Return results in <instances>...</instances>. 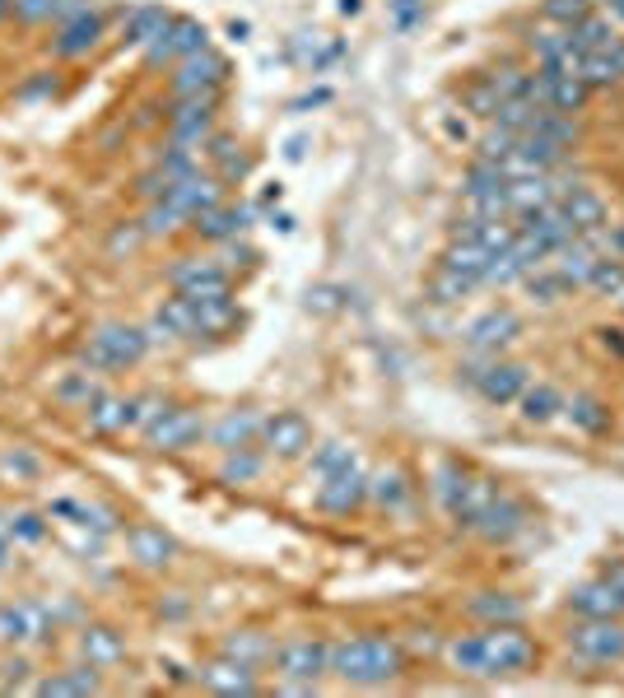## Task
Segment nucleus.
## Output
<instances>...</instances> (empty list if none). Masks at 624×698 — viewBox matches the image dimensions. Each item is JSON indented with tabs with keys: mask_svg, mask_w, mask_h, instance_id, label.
Returning a JSON list of instances; mask_svg holds the SVG:
<instances>
[{
	"mask_svg": "<svg viewBox=\"0 0 624 698\" xmlns=\"http://www.w3.org/2000/svg\"><path fill=\"white\" fill-rule=\"evenodd\" d=\"M448 661L461 675H476V680H495V675H518L537 661V643H531L518 624H489L485 634H461L443 643Z\"/></svg>",
	"mask_w": 624,
	"mask_h": 698,
	"instance_id": "f257e3e1",
	"label": "nucleus"
},
{
	"mask_svg": "<svg viewBox=\"0 0 624 698\" xmlns=\"http://www.w3.org/2000/svg\"><path fill=\"white\" fill-rule=\"evenodd\" d=\"M406 670V647L387 634H360V638H341L331 643V675L345 685H392Z\"/></svg>",
	"mask_w": 624,
	"mask_h": 698,
	"instance_id": "f03ea898",
	"label": "nucleus"
},
{
	"mask_svg": "<svg viewBox=\"0 0 624 698\" xmlns=\"http://www.w3.org/2000/svg\"><path fill=\"white\" fill-rule=\"evenodd\" d=\"M495 493H499V485L489 476H476L471 466H461V461H438L434 466V499L461 531H471V522L485 512V503L495 499Z\"/></svg>",
	"mask_w": 624,
	"mask_h": 698,
	"instance_id": "7ed1b4c3",
	"label": "nucleus"
},
{
	"mask_svg": "<svg viewBox=\"0 0 624 698\" xmlns=\"http://www.w3.org/2000/svg\"><path fill=\"white\" fill-rule=\"evenodd\" d=\"M149 331L145 326H126V322H107L98 331H89V341L80 345V368L89 373H122V368H136L141 358L149 354Z\"/></svg>",
	"mask_w": 624,
	"mask_h": 698,
	"instance_id": "20e7f679",
	"label": "nucleus"
},
{
	"mask_svg": "<svg viewBox=\"0 0 624 698\" xmlns=\"http://www.w3.org/2000/svg\"><path fill=\"white\" fill-rule=\"evenodd\" d=\"M206 429H210V424H206L200 410L168 400L164 410L141 429V438H145V447H154V452H191V447L206 438Z\"/></svg>",
	"mask_w": 624,
	"mask_h": 698,
	"instance_id": "39448f33",
	"label": "nucleus"
},
{
	"mask_svg": "<svg viewBox=\"0 0 624 698\" xmlns=\"http://www.w3.org/2000/svg\"><path fill=\"white\" fill-rule=\"evenodd\" d=\"M275 670H280L284 685H312L318 689L322 675H331V643H322V638L275 643Z\"/></svg>",
	"mask_w": 624,
	"mask_h": 698,
	"instance_id": "423d86ee",
	"label": "nucleus"
},
{
	"mask_svg": "<svg viewBox=\"0 0 624 698\" xmlns=\"http://www.w3.org/2000/svg\"><path fill=\"white\" fill-rule=\"evenodd\" d=\"M569 652L592 666H620L624 661V624L620 619H578L569 634Z\"/></svg>",
	"mask_w": 624,
	"mask_h": 698,
	"instance_id": "0eeeda50",
	"label": "nucleus"
},
{
	"mask_svg": "<svg viewBox=\"0 0 624 698\" xmlns=\"http://www.w3.org/2000/svg\"><path fill=\"white\" fill-rule=\"evenodd\" d=\"M569 605L578 619H620L624 615V564H611L601 577L573 587Z\"/></svg>",
	"mask_w": 624,
	"mask_h": 698,
	"instance_id": "6e6552de",
	"label": "nucleus"
},
{
	"mask_svg": "<svg viewBox=\"0 0 624 698\" xmlns=\"http://www.w3.org/2000/svg\"><path fill=\"white\" fill-rule=\"evenodd\" d=\"M126 554H131V564L145 569V573H168L177 564V554H183V545H177V535L164 531L159 522H131L126 527Z\"/></svg>",
	"mask_w": 624,
	"mask_h": 698,
	"instance_id": "1a4fd4ad",
	"label": "nucleus"
},
{
	"mask_svg": "<svg viewBox=\"0 0 624 698\" xmlns=\"http://www.w3.org/2000/svg\"><path fill=\"white\" fill-rule=\"evenodd\" d=\"M312 503H318L322 512H331V517H350L354 508H364L368 503V476H364L360 457H354L350 466H341V470H331V476H322Z\"/></svg>",
	"mask_w": 624,
	"mask_h": 698,
	"instance_id": "9d476101",
	"label": "nucleus"
},
{
	"mask_svg": "<svg viewBox=\"0 0 624 698\" xmlns=\"http://www.w3.org/2000/svg\"><path fill=\"white\" fill-rule=\"evenodd\" d=\"M210 48V33H206V24L200 19H183V14H173V24L159 33L145 48V65H177L183 56H191V52H206Z\"/></svg>",
	"mask_w": 624,
	"mask_h": 698,
	"instance_id": "9b49d317",
	"label": "nucleus"
},
{
	"mask_svg": "<svg viewBox=\"0 0 624 698\" xmlns=\"http://www.w3.org/2000/svg\"><path fill=\"white\" fill-rule=\"evenodd\" d=\"M229 80V61L219 52H191L173 65V98H187V94H219V84Z\"/></svg>",
	"mask_w": 624,
	"mask_h": 698,
	"instance_id": "f8f14e48",
	"label": "nucleus"
},
{
	"mask_svg": "<svg viewBox=\"0 0 624 698\" xmlns=\"http://www.w3.org/2000/svg\"><path fill=\"white\" fill-rule=\"evenodd\" d=\"M168 284L173 294H187V299H210V294H229V265L225 261H210V257H187L168 270Z\"/></svg>",
	"mask_w": 624,
	"mask_h": 698,
	"instance_id": "ddd939ff",
	"label": "nucleus"
},
{
	"mask_svg": "<svg viewBox=\"0 0 624 698\" xmlns=\"http://www.w3.org/2000/svg\"><path fill=\"white\" fill-rule=\"evenodd\" d=\"M48 517L52 522H65L71 531H89V535H117L122 531V517L107 508V503H89V499H71V493H61V499L48 503Z\"/></svg>",
	"mask_w": 624,
	"mask_h": 698,
	"instance_id": "4468645a",
	"label": "nucleus"
},
{
	"mask_svg": "<svg viewBox=\"0 0 624 698\" xmlns=\"http://www.w3.org/2000/svg\"><path fill=\"white\" fill-rule=\"evenodd\" d=\"M261 442L271 457H284L294 461L312 447V424L299 415V410H275L271 419H261Z\"/></svg>",
	"mask_w": 624,
	"mask_h": 698,
	"instance_id": "2eb2a0df",
	"label": "nucleus"
},
{
	"mask_svg": "<svg viewBox=\"0 0 624 698\" xmlns=\"http://www.w3.org/2000/svg\"><path fill=\"white\" fill-rule=\"evenodd\" d=\"M84 429L94 438H122L131 429H141V410H136V396H98L94 405L84 410Z\"/></svg>",
	"mask_w": 624,
	"mask_h": 698,
	"instance_id": "dca6fc26",
	"label": "nucleus"
},
{
	"mask_svg": "<svg viewBox=\"0 0 624 698\" xmlns=\"http://www.w3.org/2000/svg\"><path fill=\"white\" fill-rule=\"evenodd\" d=\"M75 647H80V657H84V666H94V670H113V666H122L126 661V634L122 628H113V624H80V634H75Z\"/></svg>",
	"mask_w": 624,
	"mask_h": 698,
	"instance_id": "f3484780",
	"label": "nucleus"
},
{
	"mask_svg": "<svg viewBox=\"0 0 624 698\" xmlns=\"http://www.w3.org/2000/svg\"><path fill=\"white\" fill-rule=\"evenodd\" d=\"M527 522H531L527 508H522L518 499H512V493H503V489H499L495 499L485 503V512L471 522V531H476L480 540H499V545H503V540L522 535V531H527Z\"/></svg>",
	"mask_w": 624,
	"mask_h": 698,
	"instance_id": "a211bd4d",
	"label": "nucleus"
},
{
	"mask_svg": "<svg viewBox=\"0 0 624 698\" xmlns=\"http://www.w3.org/2000/svg\"><path fill=\"white\" fill-rule=\"evenodd\" d=\"M10 611H14V647H42V643L56 638L61 619H56V611H52V601L24 596V601H14Z\"/></svg>",
	"mask_w": 624,
	"mask_h": 698,
	"instance_id": "6ab92c4d",
	"label": "nucleus"
},
{
	"mask_svg": "<svg viewBox=\"0 0 624 698\" xmlns=\"http://www.w3.org/2000/svg\"><path fill=\"white\" fill-rule=\"evenodd\" d=\"M225 191H229V183L219 173H191L187 183H177L164 200H173L177 210H183L187 219H196V215H206V210H215V206H225Z\"/></svg>",
	"mask_w": 624,
	"mask_h": 698,
	"instance_id": "aec40b11",
	"label": "nucleus"
},
{
	"mask_svg": "<svg viewBox=\"0 0 624 698\" xmlns=\"http://www.w3.org/2000/svg\"><path fill=\"white\" fill-rule=\"evenodd\" d=\"M522 335V317L512 308H489L485 317H476L471 326H466V345H471L476 354H495L503 345H512Z\"/></svg>",
	"mask_w": 624,
	"mask_h": 698,
	"instance_id": "412c9836",
	"label": "nucleus"
},
{
	"mask_svg": "<svg viewBox=\"0 0 624 698\" xmlns=\"http://www.w3.org/2000/svg\"><path fill=\"white\" fill-rule=\"evenodd\" d=\"M103 38V14L98 10H84L75 19H65V24H56V38H52V56L56 61H80L98 48Z\"/></svg>",
	"mask_w": 624,
	"mask_h": 698,
	"instance_id": "4be33fe9",
	"label": "nucleus"
},
{
	"mask_svg": "<svg viewBox=\"0 0 624 698\" xmlns=\"http://www.w3.org/2000/svg\"><path fill=\"white\" fill-rule=\"evenodd\" d=\"M196 680L206 685L210 694H225V698H252V694H261L257 670H252V666H242V661H233V657H215V661H206V666L196 670Z\"/></svg>",
	"mask_w": 624,
	"mask_h": 698,
	"instance_id": "5701e85b",
	"label": "nucleus"
},
{
	"mask_svg": "<svg viewBox=\"0 0 624 698\" xmlns=\"http://www.w3.org/2000/svg\"><path fill=\"white\" fill-rule=\"evenodd\" d=\"M466 382H476V392L489 400V405H508L527 392V368L522 364H485V368H471Z\"/></svg>",
	"mask_w": 624,
	"mask_h": 698,
	"instance_id": "b1692460",
	"label": "nucleus"
},
{
	"mask_svg": "<svg viewBox=\"0 0 624 698\" xmlns=\"http://www.w3.org/2000/svg\"><path fill=\"white\" fill-rule=\"evenodd\" d=\"M252 219H257L252 206H215V210H206V215H196L187 229L200 233L206 242H233V238H242V233L252 229Z\"/></svg>",
	"mask_w": 624,
	"mask_h": 698,
	"instance_id": "393cba45",
	"label": "nucleus"
},
{
	"mask_svg": "<svg viewBox=\"0 0 624 698\" xmlns=\"http://www.w3.org/2000/svg\"><path fill=\"white\" fill-rule=\"evenodd\" d=\"M554 210L564 215V223L569 229L583 238V233H596V229H606V200H601L596 191H587V187H573V191H564L560 200H554Z\"/></svg>",
	"mask_w": 624,
	"mask_h": 698,
	"instance_id": "a878e982",
	"label": "nucleus"
},
{
	"mask_svg": "<svg viewBox=\"0 0 624 698\" xmlns=\"http://www.w3.org/2000/svg\"><path fill=\"white\" fill-rule=\"evenodd\" d=\"M29 694H56V698H89L103 694V675L94 666H71V670H52L29 680Z\"/></svg>",
	"mask_w": 624,
	"mask_h": 698,
	"instance_id": "bb28decb",
	"label": "nucleus"
},
{
	"mask_svg": "<svg viewBox=\"0 0 624 698\" xmlns=\"http://www.w3.org/2000/svg\"><path fill=\"white\" fill-rule=\"evenodd\" d=\"M219 657H233V661L257 670L266 661H275V638L261 634V628H229L225 643H219Z\"/></svg>",
	"mask_w": 624,
	"mask_h": 698,
	"instance_id": "cd10ccee",
	"label": "nucleus"
},
{
	"mask_svg": "<svg viewBox=\"0 0 624 698\" xmlns=\"http://www.w3.org/2000/svg\"><path fill=\"white\" fill-rule=\"evenodd\" d=\"M537 94H541V107H554V112H583L592 88L573 75H560V71H537Z\"/></svg>",
	"mask_w": 624,
	"mask_h": 698,
	"instance_id": "c85d7f7f",
	"label": "nucleus"
},
{
	"mask_svg": "<svg viewBox=\"0 0 624 698\" xmlns=\"http://www.w3.org/2000/svg\"><path fill=\"white\" fill-rule=\"evenodd\" d=\"M173 24V14L164 6H154V0H141V6H131L126 19H122V42L126 48H149L154 38Z\"/></svg>",
	"mask_w": 624,
	"mask_h": 698,
	"instance_id": "c756f323",
	"label": "nucleus"
},
{
	"mask_svg": "<svg viewBox=\"0 0 624 698\" xmlns=\"http://www.w3.org/2000/svg\"><path fill=\"white\" fill-rule=\"evenodd\" d=\"M206 438L219 447V452H233V447H252V438H261V415L252 410H229V415H219Z\"/></svg>",
	"mask_w": 624,
	"mask_h": 698,
	"instance_id": "7c9ffc66",
	"label": "nucleus"
},
{
	"mask_svg": "<svg viewBox=\"0 0 624 698\" xmlns=\"http://www.w3.org/2000/svg\"><path fill=\"white\" fill-rule=\"evenodd\" d=\"M578 80L587 88H611L624 80V42H611L601 52H583V65H578Z\"/></svg>",
	"mask_w": 624,
	"mask_h": 698,
	"instance_id": "2f4dec72",
	"label": "nucleus"
},
{
	"mask_svg": "<svg viewBox=\"0 0 624 698\" xmlns=\"http://www.w3.org/2000/svg\"><path fill=\"white\" fill-rule=\"evenodd\" d=\"M368 503L387 508V512L406 508V503H410V480H406V470H401V466H377L373 476H368Z\"/></svg>",
	"mask_w": 624,
	"mask_h": 698,
	"instance_id": "473e14b6",
	"label": "nucleus"
},
{
	"mask_svg": "<svg viewBox=\"0 0 624 698\" xmlns=\"http://www.w3.org/2000/svg\"><path fill=\"white\" fill-rule=\"evenodd\" d=\"M466 615L480 619V624H522L527 605L508 592H480V596H471V605H466Z\"/></svg>",
	"mask_w": 624,
	"mask_h": 698,
	"instance_id": "72a5a7b5",
	"label": "nucleus"
},
{
	"mask_svg": "<svg viewBox=\"0 0 624 698\" xmlns=\"http://www.w3.org/2000/svg\"><path fill=\"white\" fill-rule=\"evenodd\" d=\"M52 396H56V405H65V410H89V405L103 396V382H98V373L80 368V373H65L52 387Z\"/></svg>",
	"mask_w": 624,
	"mask_h": 698,
	"instance_id": "f704fd0d",
	"label": "nucleus"
},
{
	"mask_svg": "<svg viewBox=\"0 0 624 698\" xmlns=\"http://www.w3.org/2000/svg\"><path fill=\"white\" fill-rule=\"evenodd\" d=\"M564 400H569V396H564L560 387H550V382H537V387L527 382V392L518 396L527 424H550L554 415H564Z\"/></svg>",
	"mask_w": 624,
	"mask_h": 698,
	"instance_id": "c9c22d12",
	"label": "nucleus"
},
{
	"mask_svg": "<svg viewBox=\"0 0 624 698\" xmlns=\"http://www.w3.org/2000/svg\"><path fill=\"white\" fill-rule=\"evenodd\" d=\"M42 457L33 452V447H6L0 452V485H33L42 480Z\"/></svg>",
	"mask_w": 624,
	"mask_h": 698,
	"instance_id": "e433bc0d",
	"label": "nucleus"
},
{
	"mask_svg": "<svg viewBox=\"0 0 624 698\" xmlns=\"http://www.w3.org/2000/svg\"><path fill=\"white\" fill-rule=\"evenodd\" d=\"M489 261H495V252H485V247H476V242H448V252L438 257V265L461 270V275H476L480 284H485Z\"/></svg>",
	"mask_w": 624,
	"mask_h": 698,
	"instance_id": "4c0bfd02",
	"label": "nucleus"
},
{
	"mask_svg": "<svg viewBox=\"0 0 624 698\" xmlns=\"http://www.w3.org/2000/svg\"><path fill=\"white\" fill-rule=\"evenodd\" d=\"M10 535H14V545H48V535H52V517L48 512H33V508H19L10 512Z\"/></svg>",
	"mask_w": 624,
	"mask_h": 698,
	"instance_id": "58836bf2",
	"label": "nucleus"
},
{
	"mask_svg": "<svg viewBox=\"0 0 624 698\" xmlns=\"http://www.w3.org/2000/svg\"><path fill=\"white\" fill-rule=\"evenodd\" d=\"M564 33H569V42H573L578 52H601V48H611V42H620L615 29H611L601 14H583V19H578V24H569Z\"/></svg>",
	"mask_w": 624,
	"mask_h": 698,
	"instance_id": "ea45409f",
	"label": "nucleus"
},
{
	"mask_svg": "<svg viewBox=\"0 0 624 698\" xmlns=\"http://www.w3.org/2000/svg\"><path fill=\"white\" fill-rule=\"evenodd\" d=\"M564 415H569L573 429H583V434H606V429H611V410H606V405H601L596 396H573V400H564Z\"/></svg>",
	"mask_w": 624,
	"mask_h": 698,
	"instance_id": "a19ab883",
	"label": "nucleus"
},
{
	"mask_svg": "<svg viewBox=\"0 0 624 698\" xmlns=\"http://www.w3.org/2000/svg\"><path fill=\"white\" fill-rule=\"evenodd\" d=\"M261 470H266V457H261V452H252V447H233V452H225L219 480H225V485H252Z\"/></svg>",
	"mask_w": 624,
	"mask_h": 698,
	"instance_id": "79ce46f5",
	"label": "nucleus"
},
{
	"mask_svg": "<svg viewBox=\"0 0 624 698\" xmlns=\"http://www.w3.org/2000/svg\"><path fill=\"white\" fill-rule=\"evenodd\" d=\"M183 223H191L183 210L173 206V200H149V210L141 215V229H145V238H173Z\"/></svg>",
	"mask_w": 624,
	"mask_h": 698,
	"instance_id": "37998d69",
	"label": "nucleus"
},
{
	"mask_svg": "<svg viewBox=\"0 0 624 698\" xmlns=\"http://www.w3.org/2000/svg\"><path fill=\"white\" fill-rule=\"evenodd\" d=\"M471 289H480L476 275H461V270L438 265V270H434V280H429V299H434V303H457V299L471 294Z\"/></svg>",
	"mask_w": 624,
	"mask_h": 698,
	"instance_id": "c03bdc74",
	"label": "nucleus"
},
{
	"mask_svg": "<svg viewBox=\"0 0 624 698\" xmlns=\"http://www.w3.org/2000/svg\"><path fill=\"white\" fill-rule=\"evenodd\" d=\"M583 289H592V294H601V299L624 294V261H620V257H601Z\"/></svg>",
	"mask_w": 624,
	"mask_h": 698,
	"instance_id": "a18cd8bd",
	"label": "nucleus"
},
{
	"mask_svg": "<svg viewBox=\"0 0 624 698\" xmlns=\"http://www.w3.org/2000/svg\"><path fill=\"white\" fill-rule=\"evenodd\" d=\"M527 289H531V299H537V303H560L564 294H569V280L560 275V270H531V275H527Z\"/></svg>",
	"mask_w": 624,
	"mask_h": 698,
	"instance_id": "49530a36",
	"label": "nucleus"
},
{
	"mask_svg": "<svg viewBox=\"0 0 624 698\" xmlns=\"http://www.w3.org/2000/svg\"><path fill=\"white\" fill-rule=\"evenodd\" d=\"M350 461H354V447H350V442H341V438H336V442H322L318 457H312V476L322 480V476H331V470H341V466H350Z\"/></svg>",
	"mask_w": 624,
	"mask_h": 698,
	"instance_id": "de8ad7c7",
	"label": "nucleus"
},
{
	"mask_svg": "<svg viewBox=\"0 0 624 698\" xmlns=\"http://www.w3.org/2000/svg\"><path fill=\"white\" fill-rule=\"evenodd\" d=\"M56 6L61 0H10V14L19 24H56Z\"/></svg>",
	"mask_w": 624,
	"mask_h": 698,
	"instance_id": "09e8293b",
	"label": "nucleus"
},
{
	"mask_svg": "<svg viewBox=\"0 0 624 698\" xmlns=\"http://www.w3.org/2000/svg\"><path fill=\"white\" fill-rule=\"evenodd\" d=\"M466 107H471V112H480V117H489V122H495V112L503 107V98L495 94V84H489V75H485V80H476L471 88H466Z\"/></svg>",
	"mask_w": 624,
	"mask_h": 698,
	"instance_id": "8fccbe9b",
	"label": "nucleus"
},
{
	"mask_svg": "<svg viewBox=\"0 0 624 698\" xmlns=\"http://www.w3.org/2000/svg\"><path fill=\"white\" fill-rule=\"evenodd\" d=\"M141 242H149L145 229H141V219H126V223H117V229H113V238H107V252H113V257H131Z\"/></svg>",
	"mask_w": 624,
	"mask_h": 698,
	"instance_id": "3c124183",
	"label": "nucleus"
},
{
	"mask_svg": "<svg viewBox=\"0 0 624 698\" xmlns=\"http://www.w3.org/2000/svg\"><path fill=\"white\" fill-rule=\"evenodd\" d=\"M583 14H592V0H545V19H554V24H578Z\"/></svg>",
	"mask_w": 624,
	"mask_h": 698,
	"instance_id": "603ef678",
	"label": "nucleus"
},
{
	"mask_svg": "<svg viewBox=\"0 0 624 698\" xmlns=\"http://www.w3.org/2000/svg\"><path fill=\"white\" fill-rule=\"evenodd\" d=\"M52 94H56V75H52V71H38L29 84H19L14 98H19V103H33V98H52Z\"/></svg>",
	"mask_w": 624,
	"mask_h": 698,
	"instance_id": "864d4df0",
	"label": "nucleus"
},
{
	"mask_svg": "<svg viewBox=\"0 0 624 698\" xmlns=\"http://www.w3.org/2000/svg\"><path fill=\"white\" fill-rule=\"evenodd\" d=\"M392 19L396 29H415L425 19V0H392Z\"/></svg>",
	"mask_w": 624,
	"mask_h": 698,
	"instance_id": "5fc2aeb1",
	"label": "nucleus"
},
{
	"mask_svg": "<svg viewBox=\"0 0 624 698\" xmlns=\"http://www.w3.org/2000/svg\"><path fill=\"white\" fill-rule=\"evenodd\" d=\"M322 103H331V88H318V94H303V98H294V112H308V107H322Z\"/></svg>",
	"mask_w": 624,
	"mask_h": 698,
	"instance_id": "6e6d98bb",
	"label": "nucleus"
},
{
	"mask_svg": "<svg viewBox=\"0 0 624 698\" xmlns=\"http://www.w3.org/2000/svg\"><path fill=\"white\" fill-rule=\"evenodd\" d=\"M14 550H19L14 540H10V535H0V573H10V569H14Z\"/></svg>",
	"mask_w": 624,
	"mask_h": 698,
	"instance_id": "4d7b16f0",
	"label": "nucleus"
},
{
	"mask_svg": "<svg viewBox=\"0 0 624 698\" xmlns=\"http://www.w3.org/2000/svg\"><path fill=\"white\" fill-rule=\"evenodd\" d=\"M159 615L164 619H183L187 615V601H159Z\"/></svg>",
	"mask_w": 624,
	"mask_h": 698,
	"instance_id": "13d9d810",
	"label": "nucleus"
},
{
	"mask_svg": "<svg viewBox=\"0 0 624 698\" xmlns=\"http://www.w3.org/2000/svg\"><path fill=\"white\" fill-rule=\"evenodd\" d=\"M606 252L624 261V223H620V229H615V233H606Z\"/></svg>",
	"mask_w": 624,
	"mask_h": 698,
	"instance_id": "bf43d9fd",
	"label": "nucleus"
},
{
	"mask_svg": "<svg viewBox=\"0 0 624 698\" xmlns=\"http://www.w3.org/2000/svg\"><path fill=\"white\" fill-rule=\"evenodd\" d=\"M410 643H415L419 652H434V647H438V643L429 638V628H415V638H410Z\"/></svg>",
	"mask_w": 624,
	"mask_h": 698,
	"instance_id": "052dcab7",
	"label": "nucleus"
},
{
	"mask_svg": "<svg viewBox=\"0 0 624 698\" xmlns=\"http://www.w3.org/2000/svg\"><path fill=\"white\" fill-rule=\"evenodd\" d=\"M601 341H606L615 354H624V335H620V331H611V326H606V331H601Z\"/></svg>",
	"mask_w": 624,
	"mask_h": 698,
	"instance_id": "680f3d73",
	"label": "nucleus"
},
{
	"mask_svg": "<svg viewBox=\"0 0 624 698\" xmlns=\"http://www.w3.org/2000/svg\"><path fill=\"white\" fill-rule=\"evenodd\" d=\"M336 10H341V14L350 19V14H360V10H364V0H341V6H336Z\"/></svg>",
	"mask_w": 624,
	"mask_h": 698,
	"instance_id": "e2e57ef3",
	"label": "nucleus"
},
{
	"mask_svg": "<svg viewBox=\"0 0 624 698\" xmlns=\"http://www.w3.org/2000/svg\"><path fill=\"white\" fill-rule=\"evenodd\" d=\"M229 38L242 42V38H248V24H238V19H233V24H229Z\"/></svg>",
	"mask_w": 624,
	"mask_h": 698,
	"instance_id": "0e129e2a",
	"label": "nucleus"
},
{
	"mask_svg": "<svg viewBox=\"0 0 624 698\" xmlns=\"http://www.w3.org/2000/svg\"><path fill=\"white\" fill-rule=\"evenodd\" d=\"M606 6H611V10H615V14L624 19V0H606Z\"/></svg>",
	"mask_w": 624,
	"mask_h": 698,
	"instance_id": "69168bd1",
	"label": "nucleus"
},
{
	"mask_svg": "<svg viewBox=\"0 0 624 698\" xmlns=\"http://www.w3.org/2000/svg\"><path fill=\"white\" fill-rule=\"evenodd\" d=\"M10 14V0H0V19H6Z\"/></svg>",
	"mask_w": 624,
	"mask_h": 698,
	"instance_id": "338daca9",
	"label": "nucleus"
},
{
	"mask_svg": "<svg viewBox=\"0 0 624 698\" xmlns=\"http://www.w3.org/2000/svg\"><path fill=\"white\" fill-rule=\"evenodd\" d=\"M620 303H624V299H620Z\"/></svg>",
	"mask_w": 624,
	"mask_h": 698,
	"instance_id": "774afa93",
	"label": "nucleus"
}]
</instances>
